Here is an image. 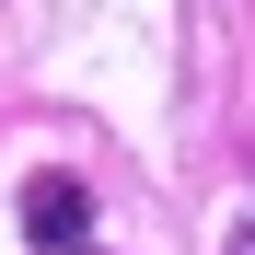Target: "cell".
Segmentation results:
<instances>
[{
	"label": "cell",
	"instance_id": "cell-1",
	"mask_svg": "<svg viewBox=\"0 0 255 255\" xmlns=\"http://www.w3.org/2000/svg\"><path fill=\"white\" fill-rule=\"evenodd\" d=\"M23 232L47 244V255H70V244H93V197H81L70 174H35V186H23Z\"/></svg>",
	"mask_w": 255,
	"mask_h": 255
},
{
	"label": "cell",
	"instance_id": "cell-2",
	"mask_svg": "<svg viewBox=\"0 0 255 255\" xmlns=\"http://www.w3.org/2000/svg\"><path fill=\"white\" fill-rule=\"evenodd\" d=\"M70 255H105V244H70Z\"/></svg>",
	"mask_w": 255,
	"mask_h": 255
}]
</instances>
